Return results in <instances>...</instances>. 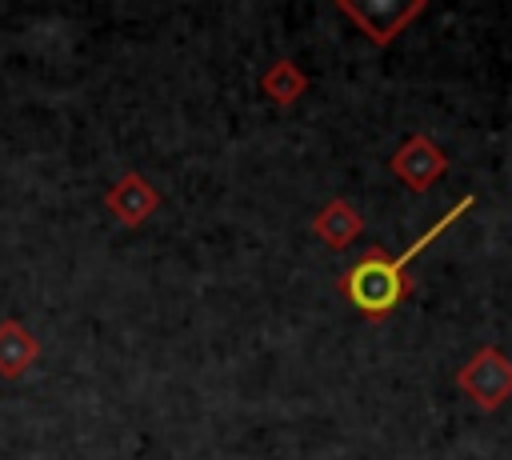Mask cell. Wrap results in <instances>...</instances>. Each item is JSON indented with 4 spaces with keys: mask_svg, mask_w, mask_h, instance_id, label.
Segmentation results:
<instances>
[{
    "mask_svg": "<svg viewBox=\"0 0 512 460\" xmlns=\"http://www.w3.org/2000/svg\"><path fill=\"white\" fill-rule=\"evenodd\" d=\"M472 208V196H464L460 204H452L424 236H416L400 256H384L380 248H372L360 264H352L344 276H340V288L348 292V300L360 308V312H368L372 320H380V316H388L396 304H400V296L412 288V280H408V264L436 240V236H444L448 232V224H456L464 212Z\"/></svg>",
    "mask_w": 512,
    "mask_h": 460,
    "instance_id": "cell-1",
    "label": "cell"
},
{
    "mask_svg": "<svg viewBox=\"0 0 512 460\" xmlns=\"http://www.w3.org/2000/svg\"><path fill=\"white\" fill-rule=\"evenodd\" d=\"M460 388L484 408V412H492V408H500L508 396H512V364L496 352V348H480L464 368H460Z\"/></svg>",
    "mask_w": 512,
    "mask_h": 460,
    "instance_id": "cell-2",
    "label": "cell"
},
{
    "mask_svg": "<svg viewBox=\"0 0 512 460\" xmlns=\"http://www.w3.org/2000/svg\"><path fill=\"white\" fill-rule=\"evenodd\" d=\"M444 168H448V160H444V152L428 140V136H408V144L392 156V172L412 188V192H424L436 176H444Z\"/></svg>",
    "mask_w": 512,
    "mask_h": 460,
    "instance_id": "cell-3",
    "label": "cell"
},
{
    "mask_svg": "<svg viewBox=\"0 0 512 460\" xmlns=\"http://www.w3.org/2000/svg\"><path fill=\"white\" fill-rule=\"evenodd\" d=\"M420 0H412V4H368V8H360V4H348V0H340V12H348L360 28H364V36H372L376 44H388L396 32H404V24L412 20V16H420Z\"/></svg>",
    "mask_w": 512,
    "mask_h": 460,
    "instance_id": "cell-4",
    "label": "cell"
},
{
    "mask_svg": "<svg viewBox=\"0 0 512 460\" xmlns=\"http://www.w3.org/2000/svg\"><path fill=\"white\" fill-rule=\"evenodd\" d=\"M156 192H152V184L144 180V176H136V172H128L112 192H108V208H112V216L120 220V224H140L152 208H156Z\"/></svg>",
    "mask_w": 512,
    "mask_h": 460,
    "instance_id": "cell-5",
    "label": "cell"
},
{
    "mask_svg": "<svg viewBox=\"0 0 512 460\" xmlns=\"http://www.w3.org/2000/svg\"><path fill=\"white\" fill-rule=\"evenodd\" d=\"M312 228H316V236L328 240L332 248H348V244L360 236V216H356V208H352L348 200H332V204L312 220Z\"/></svg>",
    "mask_w": 512,
    "mask_h": 460,
    "instance_id": "cell-6",
    "label": "cell"
},
{
    "mask_svg": "<svg viewBox=\"0 0 512 460\" xmlns=\"http://www.w3.org/2000/svg\"><path fill=\"white\" fill-rule=\"evenodd\" d=\"M36 360V340L28 336L24 324L4 320L0 324V376H20Z\"/></svg>",
    "mask_w": 512,
    "mask_h": 460,
    "instance_id": "cell-7",
    "label": "cell"
},
{
    "mask_svg": "<svg viewBox=\"0 0 512 460\" xmlns=\"http://www.w3.org/2000/svg\"><path fill=\"white\" fill-rule=\"evenodd\" d=\"M304 72L292 64V60H280V64H272V72L264 76V92L276 100V104H292L300 92H304Z\"/></svg>",
    "mask_w": 512,
    "mask_h": 460,
    "instance_id": "cell-8",
    "label": "cell"
}]
</instances>
